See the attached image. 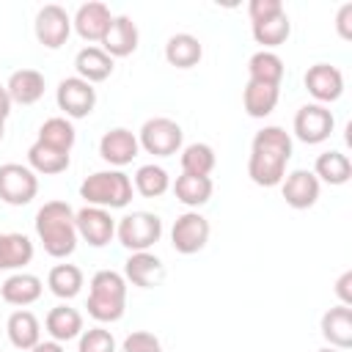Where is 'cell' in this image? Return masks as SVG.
<instances>
[{
	"instance_id": "cell-36",
	"label": "cell",
	"mask_w": 352,
	"mask_h": 352,
	"mask_svg": "<svg viewBox=\"0 0 352 352\" xmlns=\"http://www.w3.org/2000/svg\"><path fill=\"white\" fill-rule=\"evenodd\" d=\"M289 33H292V22H289L286 11L278 14V16H272V19L253 22V38L258 44H264V47H280L289 38Z\"/></svg>"
},
{
	"instance_id": "cell-17",
	"label": "cell",
	"mask_w": 352,
	"mask_h": 352,
	"mask_svg": "<svg viewBox=\"0 0 352 352\" xmlns=\"http://www.w3.org/2000/svg\"><path fill=\"white\" fill-rule=\"evenodd\" d=\"M110 22H113L110 8H107L104 3H96V0H94V3H82V6L77 8L74 19H72L74 30H77L80 38H85V41H102L104 33H107V28H110Z\"/></svg>"
},
{
	"instance_id": "cell-39",
	"label": "cell",
	"mask_w": 352,
	"mask_h": 352,
	"mask_svg": "<svg viewBox=\"0 0 352 352\" xmlns=\"http://www.w3.org/2000/svg\"><path fill=\"white\" fill-rule=\"evenodd\" d=\"M248 14H250V25L264 22V19H272V16L283 14V3L280 0H250Z\"/></svg>"
},
{
	"instance_id": "cell-13",
	"label": "cell",
	"mask_w": 352,
	"mask_h": 352,
	"mask_svg": "<svg viewBox=\"0 0 352 352\" xmlns=\"http://www.w3.org/2000/svg\"><path fill=\"white\" fill-rule=\"evenodd\" d=\"M305 88L316 99V104L336 102L344 94V74H341V69H336L330 63H314L305 72Z\"/></svg>"
},
{
	"instance_id": "cell-25",
	"label": "cell",
	"mask_w": 352,
	"mask_h": 352,
	"mask_svg": "<svg viewBox=\"0 0 352 352\" xmlns=\"http://www.w3.org/2000/svg\"><path fill=\"white\" fill-rule=\"evenodd\" d=\"M6 333H8V341H11L16 349H33V346L41 341V324H38V319H36L30 311H25V308H19V311H14V314L8 316Z\"/></svg>"
},
{
	"instance_id": "cell-19",
	"label": "cell",
	"mask_w": 352,
	"mask_h": 352,
	"mask_svg": "<svg viewBox=\"0 0 352 352\" xmlns=\"http://www.w3.org/2000/svg\"><path fill=\"white\" fill-rule=\"evenodd\" d=\"M324 341L333 349H349L352 346V308L349 305H333L330 311L322 314V324H319Z\"/></svg>"
},
{
	"instance_id": "cell-35",
	"label": "cell",
	"mask_w": 352,
	"mask_h": 352,
	"mask_svg": "<svg viewBox=\"0 0 352 352\" xmlns=\"http://www.w3.org/2000/svg\"><path fill=\"white\" fill-rule=\"evenodd\" d=\"M168 187H170V176H168V170L165 168H160V165H140L138 170H135V190L140 192V195H146V198H160V195H165L168 192Z\"/></svg>"
},
{
	"instance_id": "cell-41",
	"label": "cell",
	"mask_w": 352,
	"mask_h": 352,
	"mask_svg": "<svg viewBox=\"0 0 352 352\" xmlns=\"http://www.w3.org/2000/svg\"><path fill=\"white\" fill-rule=\"evenodd\" d=\"M336 294H338L341 305H352V270L341 272V278L336 280Z\"/></svg>"
},
{
	"instance_id": "cell-26",
	"label": "cell",
	"mask_w": 352,
	"mask_h": 352,
	"mask_svg": "<svg viewBox=\"0 0 352 352\" xmlns=\"http://www.w3.org/2000/svg\"><path fill=\"white\" fill-rule=\"evenodd\" d=\"M204 55L201 41L192 33H176L165 44V60L176 69H192Z\"/></svg>"
},
{
	"instance_id": "cell-31",
	"label": "cell",
	"mask_w": 352,
	"mask_h": 352,
	"mask_svg": "<svg viewBox=\"0 0 352 352\" xmlns=\"http://www.w3.org/2000/svg\"><path fill=\"white\" fill-rule=\"evenodd\" d=\"M248 74L256 82H267V85H278L283 80V60L272 52V50H258L250 55L248 60Z\"/></svg>"
},
{
	"instance_id": "cell-16",
	"label": "cell",
	"mask_w": 352,
	"mask_h": 352,
	"mask_svg": "<svg viewBox=\"0 0 352 352\" xmlns=\"http://www.w3.org/2000/svg\"><path fill=\"white\" fill-rule=\"evenodd\" d=\"M162 278H165V264L154 253H148V250L132 253L124 261V280H129L132 286L154 289V286H160Z\"/></svg>"
},
{
	"instance_id": "cell-11",
	"label": "cell",
	"mask_w": 352,
	"mask_h": 352,
	"mask_svg": "<svg viewBox=\"0 0 352 352\" xmlns=\"http://www.w3.org/2000/svg\"><path fill=\"white\" fill-rule=\"evenodd\" d=\"M33 30H36L38 44H44L47 50H58V47L66 44V38L72 33V16L66 14V8L55 6V3H47L44 8H38Z\"/></svg>"
},
{
	"instance_id": "cell-40",
	"label": "cell",
	"mask_w": 352,
	"mask_h": 352,
	"mask_svg": "<svg viewBox=\"0 0 352 352\" xmlns=\"http://www.w3.org/2000/svg\"><path fill=\"white\" fill-rule=\"evenodd\" d=\"M336 28H338V36L341 38H352V3H344L338 8V16H336Z\"/></svg>"
},
{
	"instance_id": "cell-33",
	"label": "cell",
	"mask_w": 352,
	"mask_h": 352,
	"mask_svg": "<svg viewBox=\"0 0 352 352\" xmlns=\"http://www.w3.org/2000/svg\"><path fill=\"white\" fill-rule=\"evenodd\" d=\"M74 126H72V121L69 118H63V116H52V118H47L41 126H38V143H44V146H52V148H58V151H72V146H74Z\"/></svg>"
},
{
	"instance_id": "cell-9",
	"label": "cell",
	"mask_w": 352,
	"mask_h": 352,
	"mask_svg": "<svg viewBox=\"0 0 352 352\" xmlns=\"http://www.w3.org/2000/svg\"><path fill=\"white\" fill-rule=\"evenodd\" d=\"M333 126H336L333 113L324 104H316V102L302 104L297 110V116H294V135H297V140H302L308 146L324 143L330 138Z\"/></svg>"
},
{
	"instance_id": "cell-4",
	"label": "cell",
	"mask_w": 352,
	"mask_h": 352,
	"mask_svg": "<svg viewBox=\"0 0 352 352\" xmlns=\"http://www.w3.org/2000/svg\"><path fill=\"white\" fill-rule=\"evenodd\" d=\"M80 195L88 206L124 209L132 201V179L124 170H96L80 184Z\"/></svg>"
},
{
	"instance_id": "cell-6",
	"label": "cell",
	"mask_w": 352,
	"mask_h": 352,
	"mask_svg": "<svg viewBox=\"0 0 352 352\" xmlns=\"http://www.w3.org/2000/svg\"><path fill=\"white\" fill-rule=\"evenodd\" d=\"M182 140H184L182 126L173 118H165V116L148 118L140 126V135H138L140 148H146L154 157H170V154H176L182 148Z\"/></svg>"
},
{
	"instance_id": "cell-22",
	"label": "cell",
	"mask_w": 352,
	"mask_h": 352,
	"mask_svg": "<svg viewBox=\"0 0 352 352\" xmlns=\"http://www.w3.org/2000/svg\"><path fill=\"white\" fill-rule=\"evenodd\" d=\"M44 324H47L50 338L58 341V344H63V341L80 338V333H82V314L77 308H72V305H55L47 314Z\"/></svg>"
},
{
	"instance_id": "cell-37",
	"label": "cell",
	"mask_w": 352,
	"mask_h": 352,
	"mask_svg": "<svg viewBox=\"0 0 352 352\" xmlns=\"http://www.w3.org/2000/svg\"><path fill=\"white\" fill-rule=\"evenodd\" d=\"M77 352H116V338L104 327H91L80 333Z\"/></svg>"
},
{
	"instance_id": "cell-15",
	"label": "cell",
	"mask_w": 352,
	"mask_h": 352,
	"mask_svg": "<svg viewBox=\"0 0 352 352\" xmlns=\"http://www.w3.org/2000/svg\"><path fill=\"white\" fill-rule=\"evenodd\" d=\"M138 148H140L138 138H135L129 129H124V126L107 129V132L102 135V140H99V154H102V160L110 162V165H116V168L129 165V162L138 157Z\"/></svg>"
},
{
	"instance_id": "cell-10",
	"label": "cell",
	"mask_w": 352,
	"mask_h": 352,
	"mask_svg": "<svg viewBox=\"0 0 352 352\" xmlns=\"http://www.w3.org/2000/svg\"><path fill=\"white\" fill-rule=\"evenodd\" d=\"M55 102L58 107L69 116V118H85L94 113L96 104V91L91 82L80 80V77H66L58 82L55 88Z\"/></svg>"
},
{
	"instance_id": "cell-20",
	"label": "cell",
	"mask_w": 352,
	"mask_h": 352,
	"mask_svg": "<svg viewBox=\"0 0 352 352\" xmlns=\"http://www.w3.org/2000/svg\"><path fill=\"white\" fill-rule=\"evenodd\" d=\"M74 69H77L80 80L94 85V82H102L113 74V58L102 47H82L74 55Z\"/></svg>"
},
{
	"instance_id": "cell-28",
	"label": "cell",
	"mask_w": 352,
	"mask_h": 352,
	"mask_svg": "<svg viewBox=\"0 0 352 352\" xmlns=\"http://www.w3.org/2000/svg\"><path fill=\"white\" fill-rule=\"evenodd\" d=\"M173 192H176V201H182L190 209H198V206H204L212 198V179L209 176L182 173L173 182Z\"/></svg>"
},
{
	"instance_id": "cell-23",
	"label": "cell",
	"mask_w": 352,
	"mask_h": 352,
	"mask_svg": "<svg viewBox=\"0 0 352 352\" xmlns=\"http://www.w3.org/2000/svg\"><path fill=\"white\" fill-rule=\"evenodd\" d=\"M6 91L16 104H33L44 96V74L36 69H19L8 77Z\"/></svg>"
},
{
	"instance_id": "cell-27",
	"label": "cell",
	"mask_w": 352,
	"mask_h": 352,
	"mask_svg": "<svg viewBox=\"0 0 352 352\" xmlns=\"http://www.w3.org/2000/svg\"><path fill=\"white\" fill-rule=\"evenodd\" d=\"M33 258V242L25 234H0V270H22Z\"/></svg>"
},
{
	"instance_id": "cell-3",
	"label": "cell",
	"mask_w": 352,
	"mask_h": 352,
	"mask_svg": "<svg viewBox=\"0 0 352 352\" xmlns=\"http://www.w3.org/2000/svg\"><path fill=\"white\" fill-rule=\"evenodd\" d=\"M88 314L96 322H118L126 308V280L116 270H99L91 278Z\"/></svg>"
},
{
	"instance_id": "cell-12",
	"label": "cell",
	"mask_w": 352,
	"mask_h": 352,
	"mask_svg": "<svg viewBox=\"0 0 352 352\" xmlns=\"http://www.w3.org/2000/svg\"><path fill=\"white\" fill-rule=\"evenodd\" d=\"M74 226H77V236H82L91 248H104L116 234V223L110 212L99 206H82L80 212H74Z\"/></svg>"
},
{
	"instance_id": "cell-43",
	"label": "cell",
	"mask_w": 352,
	"mask_h": 352,
	"mask_svg": "<svg viewBox=\"0 0 352 352\" xmlns=\"http://www.w3.org/2000/svg\"><path fill=\"white\" fill-rule=\"evenodd\" d=\"M30 352H63V344H58V341H38Z\"/></svg>"
},
{
	"instance_id": "cell-18",
	"label": "cell",
	"mask_w": 352,
	"mask_h": 352,
	"mask_svg": "<svg viewBox=\"0 0 352 352\" xmlns=\"http://www.w3.org/2000/svg\"><path fill=\"white\" fill-rule=\"evenodd\" d=\"M102 50L110 55V58H126L138 50V25L126 16V14H118L113 16L104 38H102Z\"/></svg>"
},
{
	"instance_id": "cell-32",
	"label": "cell",
	"mask_w": 352,
	"mask_h": 352,
	"mask_svg": "<svg viewBox=\"0 0 352 352\" xmlns=\"http://www.w3.org/2000/svg\"><path fill=\"white\" fill-rule=\"evenodd\" d=\"M47 286L55 297L60 300H72L80 294L82 289V270L74 267V264H55L47 275Z\"/></svg>"
},
{
	"instance_id": "cell-29",
	"label": "cell",
	"mask_w": 352,
	"mask_h": 352,
	"mask_svg": "<svg viewBox=\"0 0 352 352\" xmlns=\"http://www.w3.org/2000/svg\"><path fill=\"white\" fill-rule=\"evenodd\" d=\"M28 168L33 173H44V176H55V173H63L69 168V154L66 151H58L52 146H44V143H33L28 148Z\"/></svg>"
},
{
	"instance_id": "cell-42",
	"label": "cell",
	"mask_w": 352,
	"mask_h": 352,
	"mask_svg": "<svg viewBox=\"0 0 352 352\" xmlns=\"http://www.w3.org/2000/svg\"><path fill=\"white\" fill-rule=\"evenodd\" d=\"M11 96H8V91H6V85H0V121H6L8 118V113H11Z\"/></svg>"
},
{
	"instance_id": "cell-8",
	"label": "cell",
	"mask_w": 352,
	"mask_h": 352,
	"mask_svg": "<svg viewBox=\"0 0 352 352\" xmlns=\"http://www.w3.org/2000/svg\"><path fill=\"white\" fill-rule=\"evenodd\" d=\"M209 231H212L209 228V220L201 212H192L190 209V212H184V214L176 217V223L170 228V245H173L176 253L192 256V253H198V250L206 248Z\"/></svg>"
},
{
	"instance_id": "cell-30",
	"label": "cell",
	"mask_w": 352,
	"mask_h": 352,
	"mask_svg": "<svg viewBox=\"0 0 352 352\" xmlns=\"http://www.w3.org/2000/svg\"><path fill=\"white\" fill-rule=\"evenodd\" d=\"M314 176L319 182H327V184H346L352 179V162L346 154L341 151H324L316 157V165H314Z\"/></svg>"
},
{
	"instance_id": "cell-7",
	"label": "cell",
	"mask_w": 352,
	"mask_h": 352,
	"mask_svg": "<svg viewBox=\"0 0 352 352\" xmlns=\"http://www.w3.org/2000/svg\"><path fill=\"white\" fill-rule=\"evenodd\" d=\"M38 192V179L28 165L19 162H6L0 165V201L8 206H25L36 198Z\"/></svg>"
},
{
	"instance_id": "cell-5",
	"label": "cell",
	"mask_w": 352,
	"mask_h": 352,
	"mask_svg": "<svg viewBox=\"0 0 352 352\" xmlns=\"http://www.w3.org/2000/svg\"><path fill=\"white\" fill-rule=\"evenodd\" d=\"M116 236L132 253L148 250L162 236V220L154 212H132V214H124L121 223L116 226Z\"/></svg>"
},
{
	"instance_id": "cell-38",
	"label": "cell",
	"mask_w": 352,
	"mask_h": 352,
	"mask_svg": "<svg viewBox=\"0 0 352 352\" xmlns=\"http://www.w3.org/2000/svg\"><path fill=\"white\" fill-rule=\"evenodd\" d=\"M121 352H162V344L154 333H146V330H135L124 338L121 344Z\"/></svg>"
},
{
	"instance_id": "cell-21",
	"label": "cell",
	"mask_w": 352,
	"mask_h": 352,
	"mask_svg": "<svg viewBox=\"0 0 352 352\" xmlns=\"http://www.w3.org/2000/svg\"><path fill=\"white\" fill-rule=\"evenodd\" d=\"M41 278L38 275H30V272H14V275H8L6 280H3V286H0V294H3V300L8 302V305H30V302H36L38 297H41Z\"/></svg>"
},
{
	"instance_id": "cell-2",
	"label": "cell",
	"mask_w": 352,
	"mask_h": 352,
	"mask_svg": "<svg viewBox=\"0 0 352 352\" xmlns=\"http://www.w3.org/2000/svg\"><path fill=\"white\" fill-rule=\"evenodd\" d=\"M36 234L44 245V253L52 258H66L77 248L74 209L66 201H47L36 212Z\"/></svg>"
},
{
	"instance_id": "cell-45",
	"label": "cell",
	"mask_w": 352,
	"mask_h": 352,
	"mask_svg": "<svg viewBox=\"0 0 352 352\" xmlns=\"http://www.w3.org/2000/svg\"><path fill=\"white\" fill-rule=\"evenodd\" d=\"M319 352H341V349H333V346H327V349H319Z\"/></svg>"
},
{
	"instance_id": "cell-1",
	"label": "cell",
	"mask_w": 352,
	"mask_h": 352,
	"mask_svg": "<svg viewBox=\"0 0 352 352\" xmlns=\"http://www.w3.org/2000/svg\"><path fill=\"white\" fill-rule=\"evenodd\" d=\"M292 160V135L283 126H264L250 143L248 176L258 187H275L286 176V162Z\"/></svg>"
},
{
	"instance_id": "cell-44",
	"label": "cell",
	"mask_w": 352,
	"mask_h": 352,
	"mask_svg": "<svg viewBox=\"0 0 352 352\" xmlns=\"http://www.w3.org/2000/svg\"><path fill=\"white\" fill-rule=\"evenodd\" d=\"M6 121H0V140H3V135H6V126H3Z\"/></svg>"
},
{
	"instance_id": "cell-34",
	"label": "cell",
	"mask_w": 352,
	"mask_h": 352,
	"mask_svg": "<svg viewBox=\"0 0 352 352\" xmlns=\"http://www.w3.org/2000/svg\"><path fill=\"white\" fill-rule=\"evenodd\" d=\"M214 148L209 143H190L182 148V173L192 176H209L214 170Z\"/></svg>"
},
{
	"instance_id": "cell-14",
	"label": "cell",
	"mask_w": 352,
	"mask_h": 352,
	"mask_svg": "<svg viewBox=\"0 0 352 352\" xmlns=\"http://www.w3.org/2000/svg\"><path fill=\"white\" fill-rule=\"evenodd\" d=\"M280 192L292 209H311L319 201V179L314 176V170H292L280 182Z\"/></svg>"
},
{
	"instance_id": "cell-24",
	"label": "cell",
	"mask_w": 352,
	"mask_h": 352,
	"mask_svg": "<svg viewBox=\"0 0 352 352\" xmlns=\"http://www.w3.org/2000/svg\"><path fill=\"white\" fill-rule=\"evenodd\" d=\"M278 99H280L278 85H267V82H256V80H248V85L242 91V104L250 118H267L275 110Z\"/></svg>"
}]
</instances>
